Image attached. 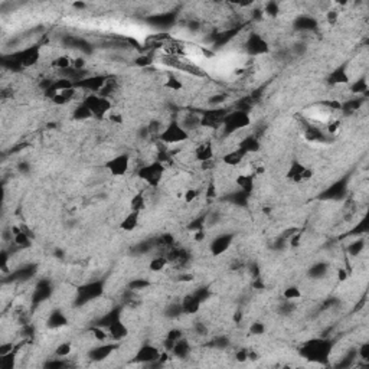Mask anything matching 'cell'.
<instances>
[{"label": "cell", "mask_w": 369, "mask_h": 369, "mask_svg": "<svg viewBox=\"0 0 369 369\" xmlns=\"http://www.w3.org/2000/svg\"><path fill=\"white\" fill-rule=\"evenodd\" d=\"M74 64V56H71L70 54H62V55H58L55 58L51 59V68L52 70H56L59 73H64V71H68L73 68Z\"/></svg>", "instance_id": "cell-21"}, {"label": "cell", "mask_w": 369, "mask_h": 369, "mask_svg": "<svg viewBox=\"0 0 369 369\" xmlns=\"http://www.w3.org/2000/svg\"><path fill=\"white\" fill-rule=\"evenodd\" d=\"M103 286L98 284V283H89L87 286L81 287L80 289V297L82 296V300L84 302H89L93 298H97L103 294Z\"/></svg>", "instance_id": "cell-24"}, {"label": "cell", "mask_w": 369, "mask_h": 369, "mask_svg": "<svg viewBox=\"0 0 369 369\" xmlns=\"http://www.w3.org/2000/svg\"><path fill=\"white\" fill-rule=\"evenodd\" d=\"M117 346L114 343H103V345L96 346L89 351V358L94 359V361H103V359H107L110 358L112 353L116 352Z\"/></svg>", "instance_id": "cell-19"}, {"label": "cell", "mask_w": 369, "mask_h": 369, "mask_svg": "<svg viewBox=\"0 0 369 369\" xmlns=\"http://www.w3.org/2000/svg\"><path fill=\"white\" fill-rule=\"evenodd\" d=\"M159 142L162 145L169 146H182L186 142L191 140V133L184 129L179 120H170L163 126V129L159 133Z\"/></svg>", "instance_id": "cell-2"}, {"label": "cell", "mask_w": 369, "mask_h": 369, "mask_svg": "<svg viewBox=\"0 0 369 369\" xmlns=\"http://www.w3.org/2000/svg\"><path fill=\"white\" fill-rule=\"evenodd\" d=\"M150 286V281L146 280L143 277H137L129 284L130 291H139V290H145Z\"/></svg>", "instance_id": "cell-37"}, {"label": "cell", "mask_w": 369, "mask_h": 369, "mask_svg": "<svg viewBox=\"0 0 369 369\" xmlns=\"http://www.w3.org/2000/svg\"><path fill=\"white\" fill-rule=\"evenodd\" d=\"M183 337V332L180 329H177V328H175V329H170L166 333V337L165 339H168V340H170V342H175L176 343L177 340L179 339H182Z\"/></svg>", "instance_id": "cell-41"}, {"label": "cell", "mask_w": 369, "mask_h": 369, "mask_svg": "<svg viewBox=\"0 0 369 369\" xmlns=\"http://www.w3.org/2000/svg\"><path fill=\"white\" fill-rule=\"evenodd\" d=\"M247 160V156L241 152L240 149H233V150H228L221 156V163L228 166V168H240L244 162Z\"/></svg>", "instance_id": "cell-18"}, {"label": "cell", "mask_w": 369, "mask_h": 369, "mask_svg": "<svg viewBox=\"0 0 369 369\" xmlns=\"http://www.w3.org/2000/svg\"><path fill=\"white\" fill-rule=\"evenodd\" d=\"M89 333H91L93 339H94L96 342H98V343H105V342L110 339L108 329H107L105 326H101V325H97V326H94L93 329L89 330Z\"/></svg>", "instance_id": "cell-32"}, {"label": "cell", "mask_w": 369, "mask_h": 369, "mask_svg": "<svg viewBox=\"0 0 369 369\" xmlns=\"http://www.w3.org/2000/svg\"><path fill=\"white\" fill-rule=\"evenodd\" d=\"M131 163L133 162H131V156L129 153H119L105 162L104 169L108 172L110 176L123 177L129 173Z\"/></svg>", "instance_id": "cell-5"}, {"label": "cell", "mask_w": 369, "mask_h": 369, "mask_svg": "<svg viewBox=\"0 0 369 369\" xmlns=\"http://www.w3.org/2000/svg\"><path fill=\"white\" fill-rule=\"evenodd\" d=\"M270 45L260 33H251L245 40V52L251 56H263L268 54Z\"/></svg>", "instance_id": "cell-11"}, {"label": "cell", "mask_w": 369, "mask_h": 369, "mask_svg": "<svg viewBox=\"0 0 369 369\" xmlns=\"http://www.w3.org/2000/svg\"><path fill=\"white\" fill-rule=\"evenodd\" d=\"M107 329H108V335H110V339L112 342H121L129 336V328L121 319H117V320L110 323L107 326Z\"/></svg>", "instance_id": "cell-17"}, {"label": "cell", "mask_w": 369, "mask_h": 369, "mask_svg": "<svg viewBox=\"0 0 369 369\" xmlns=\"http://www.w3.org/2000/svg\"><path fill=\"white\" fill-rule=\"evenodd\" d=\"M328 273V265L326 264H314L310 270V274L314 279H321L325 274Z\"/></svg>", "instance_id": "cell-40"}, {"label": "cell", "mask_w": 369, "mask_h": 369, "mask_svg": "<svg viewBox=\"0 0 369 369\" xmlns=\"http://www.w3.org/2000/svg\"><path fill=\"white\" fill-rule=\"evenodd\" d=\"M191 351H192L191 343H189L184 337H182V339H179L176 343L173 345V349L170 351V353H172V356H175L177 359H182V358H188Z\"/></svg>", "instance_id": "cell-26"}, {"label": "cell", "mask_w": 369, "mask_h": 369, "mask_svg": "<svg viewBox=\"0 0 369 369\" xmlns=\"http://www.w3.org/2000/svg\"><path fill=\"white\" fill-rule=\"evenodd\" d=\"M351 81V77L345 68H337L329 75V84L332 85H340V84H348Z\"/></svg>", "instance_id": "cell-30"}, {"label": "cell", "mask_w": 369, "mask_h": 369, "mask_svg": "<svg viewBox=\"0 0 369 369\" xmlns=\"http://www.w3.org/2000/svg\"><path fill=\"white\" fill-rule=\"evenodd\" d=\"M168 172V166L165 162L156 160L149 162L143 165L142 168H139V172H137V177L142 183H145L146 186H149L150 189H156L159 188L165 179V175Z\"/></svg>", "instance_id": "cell-1"}, {"label": "cell", "mask_w": 369, "mask_h": 369, "mask_svg": "<svg viewBox=\"0 0 369 369\" xmlns=\"http://www.w3.org/2000/svg\"><path fill=\"white\" fill-rule=\"evenodd\" d=\"M162 351L157 348V346L149 345H142L137 352L134 353V362L137 363H142V365H153L154 362H159V358H160Z\"/></svg>", "instance_id": "cell-13"}, {"label": "cell", "mask_w": 369, "mask_h": 369, "mask_svg": "<svg viewBox=\"0 0 369 369\" xmlns=\"http://www.w3.org/2000/svg\"><path fill=\"white\" fill-rule=\"evenodd\" d=\"M265 332H267V326L263 321H254L249 326V333L254 335V336H261V335H264Z\"/></svg>", "instance_id": "cell-39"}, {"label": "cell", "mask_w": 369, "mask_h": 369, "mask_svg": "<svg viewBox=\"0 0 369 369\" xmlns=\"http://www.w3.org/2000/svg\"><path fill=\"white\" fill-rule=\"evenodd\" d=\"M192 159L193 162H198L201 165L214 162V159H215V146L212 143V140L203 139L201 142H198L196 146L193 147Z\"/></svg>", "instance_id": "cell-9"}, {"label": "cell", "mask_w": 369, "mask_h": 369, "mask_svg": "<svg viewBox=\"0 0 369 369\" xmlns=\"http://www.w3.org/2000/svg\"><path fill=\"white\" fill-rule=\"evenodd\" d=\"M237 149H240L247 157L248 156H254V154H257L261 150V142L254 134H245V136L241 137L240 140H238Z\"/></svg>", "instance_id": "cell-14"}, {"label": "cell", "mask_w": 369, "mask_h": 369, "mask_svg": "<svg viewBox=\"0 0 369 369\" xmlns=\"http://www.w3.org/2000/svg\"><path fill=\"white\" fill-rule=\"evenodd\" d=\"M73 116H74V119L78 121H85V120H89V119H93V114H91V111H89L88 108L82 104V103H80V104L75 107Z\"/></svg>", "instance_id": "cell-36"}, {"label": "cell", "mask_w": 369, "mask_h": 369, "mask_svg": "<svg viewBox=\"0 0 369 369\" xmlns=\"http://www.w3.org/2000/svg\"><path fill=\"white\" fill-rule=\"evenodd\" d=\"M202 300L196 294H188L180 300V306H182V312L183 314H193L199 312L201 309Z\"/></svg>", "instance_id": "cell-20"}, {"label": "cell", "mask_w": 369, "mask_h": 369, "mask_svg": "<svg viewBox=\"0 0 369 369\" xmlns=\"http://www.w3.org/2000/svg\"><path fill=\"white\" fill-rule=\"evenodd\" d=\"M251 124H252L251 114L248 111L235 108V110L228 111V114L225 116L221 130L224 131L225 136H229V134H235L238 131L248 129Z\"/></svg>", "instance_id": "cell-3"}, {"label": "cell", "mask_w": 369, "mask_h": 369, "mask_svg": "<svg viewBox=\"0 0 369 369\" xmlns=\"http://www.w3.org/2000/svg\"><path fill=\"white\" fill-rule=\"evenodd\" d=\"M40 58H42V49L39 45H31L28 48L22 49L19 54H17V61L20 66L24 68H33L40 62Z\"/></svg>", "instance_id": "cell-12"}, {"label": "cell", "mask_w": 369, "mask_h": 369, "mask_svg": "<svg viewBox=\"0 0 369 369\" xmlns=\"http://www.w3.org/2000/svg\"><path fill=\"white\" fill-rule=\"evenodd\" d=\"M234 182L241 192L247 193V195H249L256 188V176H254L252 172H240L235 176Z\"/></svg>", "instance_id": "cell-15"}, {"label": "cell", "mask_w": 369, "mask_h": 369, "mask_svg": "<svg viewBox=\"0 0 369 369\" xmlns=\"http://www.w3.org/2000/svg\"><path fill=\"white\" fill-rule=\"evenodd\" d=\"M363 249H365V241L359 238V240H355L348 244L346 252H348L349 257H359L363 252Z\"/></svg>", "instance_id": "cell-33"}, {"label": "cell", "mask_w": 369, "mask_h": 369, "mask_svg": "<svg viewBox=\"0 0 369 369\" xmlns=\"http://www.w3.org/2000/svg\"><path fill=\"white\" fill-rule=\"evenodd\" d=\"M235 359L238 362H247L249 361V352L247 349H241L235 353Z\"/></svg>", "instance_id": "cell-44"}, {"label": "cell", "mask_w": 369, "mask_h": 369, "mask_svg": "<svg viewBox=\"0 0 369 369\" xmlns=\"http://www.w3.org/2000/svg\"><path fill=\"white\" fill-rule=\"evenodd\" d=\"M163 88L169 89L170 93H182L184 89L183 81L180 80L175 74H168L163 81Z\"/></svg>", "instance_id": "cell-27"}, {"label": "cell", "mask_w": 369, "mask_h": 369, "mask_svg": "<svg viewBox=\"0 0 369 369\" xmlns=\"http://www.w3.org/2000/svg\"><path fill=\"white\" fill-rule=\"evenodd\" d=\"M356 356H359L363 361H369V345L368 343H362L358 351H356Z\"/></svg>", "instance_id": "cell-43"}, {"label": "cell", "mask_w": 369, "mask_h": 369, "mask_svg": "<svg viewBox=\"0 0 369 369\" xmlns=\"http://www.w3.org/2000/svg\"><path fill=\"white\" fill-rule=\"evenodd\" d=\"M147 208V198H146L145 193H136L131 196V199L129 202V211L133 212H143Z\"/></svg>", "instance_id": "cell-28"}, {"label": "cell", "mask_w": 369, "mask_h": 369, "mask_svg": "<svg viewBox=\"0 0 369 369\" xmlns=\"http://www.w3.org/2000/svg\"><path fill=\"white\" fill-rule=\"evenodd\" d=\"M81 103L91 111L93 117H97V119H105L114 108L112 100L110 97L100 96L97 93L85 94V96L82 97Z\"/></svg>", "instance_id": "cell-4"}, {"label": "cell", "mask_w": 369, "mask_h": 369, "mask_svg": "<svg viewBox=\"0 0 369 369\" xmlns=\"http://www.w3.org/2000/svg\"><path fill=\"white\" fill-rule=\"evenodd\" d=\"M12 240H13V244L19 249H28L33 245V240L32 237H31V234H28L24 229L19 234H16V235H13Z\"/></svg>", "instance_id": "cell-29"}, {"label": "cell", "mask_w": 369, "mask_h": 369, "mask_svg": "<svg viewBox=\"0 0 369 369\" xmlns=\"http://www.w3.org/2000/svg\"><path fill=\"white\" fill-rule=\"evenodd\" d=\"M199 196H201V191L199 189H195V188H186L182 195H180V198H182V201L183 203L186 205H192L195 202L199 199Z\"/></svg>", "instance_id": "cell-34"}, {"label": "cell", "mask_w": 369, "mask_h": 369, "mask_svg": "<svg viewBox=\"0 0 369 369\" xmlns=\"http://www.w3.org/2000/svg\"><path fill=\"white\" fill-rule=\"evenodd\" d=\"M179 121H180V124L183 126L184 129L191 133V137H192V133L195 131V130L202 129L201 114H198V112H186L183 119Z\"/></svg>", "instance_id": "cell-23"}, {"label": "cell", "mask_w": 369, "mask_h": 369, "mask_svg": "<svg viewBox=\"0 0 369 369\" xmlns=\"http://www.w3.org/2000/svg\"><path fill=\"white\" fill-rule=\"evenodd\" d=\"M140 222H142V214H140V212L129 211L120 221L119 228H120L123 233H134L137 228L140 226Z\"/></svg>", "instance_id": "cell-16"}, {"label": "cell", "mask_w": 369, "mask_h": 369, "mask_svg": "<svg viewBox=\"0 0 369 369\" xmlns=\"http://www.w3.org/2000/svg\"><path fill=\"white\" fill-rule=\"evenodd\" d=\"M170 264V261H169L168 256H154V257L150 258V261H149V270H150V273L153 274H159L162 271H165L166 268L169 267Z\"/></svg>", "instance_id": "cell-25"}, {"label": "cell", "mask_w": 369, "mask_h": 369, "mask_svg": "<svg viewBox=\"0 0 369 369\" xmlns=\"http://www.w3.org/2000/svg\"><path fill=\"white\" fill-rule=\"evenodd\" d=\"M74 351V346L71 342H62V343H59V345L55 348V355L56 358H61V359H66Z\"/></svg>", "instance_id": "cell-35"}, {"label": "cell", "mask_w": 369, "mask_h": 369, "mask_svg": "<svg viewBox=\"0 0 369 369\" xmlns=\"http://www.w3.org/2000/svg\"><path fill=\"white\" fill-rule=\"evenodd\" d=\"M226 114H228V110L224 107L208 108L201 112V126L203 129H221Z\"/></svg>", "instance_id": "cell-7"}, {"label": "cell", "mask_w": 369, "mask_h": 369, "mask_svg": "<svg viewBox=\"0 0 369 369\" xmlns=\"http://www.w3.org/2000/svg\"><path fill=\"white\" fill-rule=\"evenodd\" d=\"M234 235L229 233H221L209 241V252L214 257H219L226 254L233 247Z\"/></svg>", "instance_id": "cell-10"}, {"label": "cell", "mask_w": 369, "mask_h": 369, "mask_svg": "<svg viewBox=\"0 0 369 369\" xmlns=\"http://www.w3.org/2000/svg\"><path fill=\"white\" fill-rule=\"evenodd\" d=\"M105 119L110 121L111 124H114V126H121V124H124V116H123L120 111H117L116 108H112L111 112H110Z\"/></svg>", "instance_id": "cell-38"}, {"label": "cell", "mask_w": 369, "mask_h": 369, "mask_svg": "<svg viewBox=\"0 0 369 369\" xmlns=\"http://www.w3.org/2000/svg\"><path fill=\"white\" fill-rule=\"evenodd\" d=\"M193 280H195V277H193V274L191 273H183L177 277V281H179V283H192Z\"/></svg>", "instance_id": "cell-45"}, {"label": "cell", "mask_w": 369, "mask_h": 369, "mask_svg": "<svg viewBox=\"0 0 369 369\" xmlns=\"http://www.w3.org/2000/svg\"><path fill=\"white\" fill-rule=\"evenodd\" d=\"M314 176V170L309 166H306L305 163L300 160H291L286 170V179L290 180L291 183L300 184L306 183L309 180H312Z\"/></svg>", "instance_id": "cell-6"}, {"label": "cell", "mask_w": 369, "mask_h": 369, "mask_svg": "<svg viewBox=\"0 0 369 369\" xmlns=\"http://www.w3.org/2000/svg\"><path fill=\"white\" fill-rule=\"evenodd\" d=\"M281 296L287 303H293V302H297L303 297V291L298 286H287L286 289L283 290Z\"/></svg>", "instance_id": "cell-31"}, {"label": "cell", "mask_w": 369, "mask_h": 369, "mask_svg": "<svg viewBox=\"0 0 369 369\" xmlns=\"http://www.w3.org/2000/svg\"><path fill=\"white\" fill-rule=\"evenodd\" d=\"M303 355L306 358L312 359V361H319L323 358H329L330 355V345L328 340L323 339H313L312 342H309L303 348Z\"/></svg>", "instance_id": "cell-8"}, {"label": "cell", "mask_w": 369, "mask_h": 369, "mask_svg": "<svg viewBox=\"0 0 369 369\" xmlns=\"http://www.w3.org/2000/svg\"><path fill=\"white\" fill-rule=\"evenodd\" d=\"M349 275H351V273H349V270H348L346 267H337L336 268V280L339 281V283L348 281Z\"/></svg>", "instance_id": "cell-42"}, {"label": "cell", "mask_w": 369, "mask_h": 369, "mask_svg": "<svg viewBox=\"0 0 369 369\" xmlns=\"http://www.w3.org/2000/svg\"><path fill=\"white\" fill-rule=\"evenodd\" d=\"M68 325V319L62 310H52L49 313L48 319H47V326L49 329H61V328H65Z\"/></svg>", "instance_id": "cell-22"}]
</instances>
